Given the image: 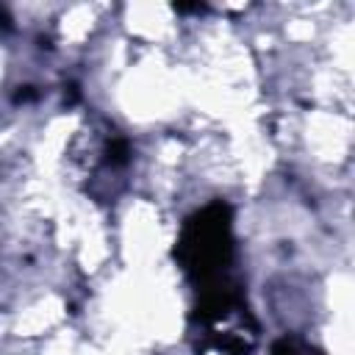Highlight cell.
Here are the masks:
<instances>
[{"mask_svg": "<svg viewBox=\"0 0 355 355\" xmlns=\"http://www.w3.org/2000/svg\"><path fill=\"white\" fill-rule=\"evenodd\" d=\"M103 161H105V166H125L128 161H130V144H128V139L125 136H111L108 141H105V155H103Z\"/></svg>", "mask_w": 355, "mask_h": 355, "instance_id": "obj_3", "label": "cell"}, {"mask_svg": "<svg viewBox=\"0 0 355 355\" xmlns=\"http://www.w3.org/2000/svg\"><path fill=\"white\" fill-rule=\"evenodd\" d=\"M175 11H178V14H189V11H205V6H202V3H194V6H175Z\"/></svg>", "mask_w": 355, "mask_h": 355, "instance_id": "obj_5", "label": "cell"}, {"mask_svg": "<svg viewBox=\"0 0 355 355\" xmlns=\"http://www.w3.org/2000/svg\"><path fill=\"white\" fill-rule=\"evenodd\" d=\"M172 255L194 286V294L236 280L239 275L230 205L225 200H214L186 216Z\"/></svg>", "mask_w": 355, "mask_h": 355, "instance_id": "obj_1", "label": "cell"}, {"mask_svg": "<svg viewBox=\"0 0 355 355\" xmlns=\"http://www.w3.org/2000/svg\"><path fill=\"white\" fill-rule=\"evenodd\" d=\"M33 97H36L33 86H19L17 94H14V103H25V100H33Z\"/></svg>", "mask_w": 355, "mask_h": 355, "instance_id": "obj_4", "label": "cell"}, {"mask_svg": "<svg viewBox=\"0 0 355 355\" xmlns=\"http://www.w3.org/2000/svg\"><path fill=\"white\" fill-rule=\"evenodd\" d=\"M269 355H324V352L316 344H311L308 338H302L297 333H286L272 344Z\"/></svg>", "mask_w": 355, "mask_h": 355, "instance_id": "obj_2", "label": "cell"}]
</instances>
